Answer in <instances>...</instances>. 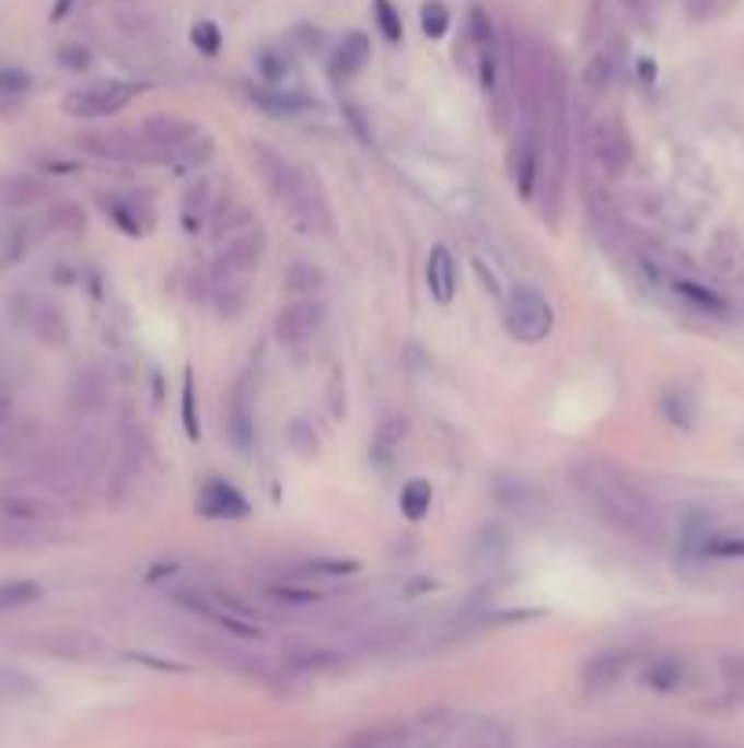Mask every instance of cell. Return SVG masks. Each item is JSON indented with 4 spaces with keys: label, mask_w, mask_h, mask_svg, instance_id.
<instances>
[{
    "label": "cell",
    "mask_w": 744,
    "mask_h": 748,
    "mask_svg": "<svg viewBox=\"0 0 744 748\" xmlns=\"http://www.w3.org/2000/svg\"><path fill=\"white\" fill-rule=\"evenodd\" d=\"M267 595L274 603L289 606V610H300V606H314L325 599V592L311 588L306 581H284V584H267Z\"/></svg>",
    "instance_id": "obj_29"
},
{
    "label": "cell",
    "mask_w": 744,
    "mask_h": 748,
    "mask_svg": "<svg viewBox=\"0 0 744 748\" xmlns=\"http://www.w3.org/2000/svg\"><path fill=\"white\" fill-rule=\"evenodd\" d=\"M402 435H405L402 420H383L380 435L372 439V457L380 460V468H387V464L394 460V453H398V446H402Z\"/></svg>",
    "instance_id": "obj_32"
},
{
    "label": "cell",
    "mask_w": 744,
    "mask_h": 748,
    "mask_svg": "<svg viewBox=\"0 0 744 748\" xmlns=\"http://www.w3.org/2000/svg\"><path fill=\"white\" fill-rule=\"evenodd\" d=\"M322 325H325L322 300H289L278 311V318H274V336H278V343L284 351L303 354L306 347L317 340Z\"/></svg>",
    "instance_id": "obj_10"
},
{
    "label": "cell",
    "mask_w": 744,
    "mask_h": 748,
    "mask_svg": "<svg viewBox=\"0 0 744 748\" xmlns=\"http://www.w3.org/2000/svg\"><path fill=\"white\" fill-rule=\"evenodd\" d=\"M263 253H267V234H263L259 223H248L237 234H230L212 264V289H245V281L256 274Z\"/></svg>",
    "instance_id": "obj_7"
},
{
    "label": "cell",
    "mask_w": 744,
    "mask_h": 748,
    "mask_svg": "<svg viewBox=\"0 0 744 748\" xmlns=\"http://www.w3.org/2000/svg\"><path fill=\"white\" fill-rule=\"evenodd\" d=\"M183 431H186V439L197 442L201 439V413H197V387H194V369L186 365L183 369Z\"/></svg>",
    "instance_id": "obj_31"
},
{
    "label": "cell",
    "mask_w": 744,
    "mask_h": 748,
    "mask_svg": "<svg viewBox=\"0 0 744 748\" xmlns=\"http://www.w3.org/2000/svg\"><path fill=\"white\" fill-rule=\"evenodd\" d=\"M142 92V84L136 81H92L81 89L66 92L62 114L77 117V121H98V117H114Z\"/></svg>",
    "instance_id": "obj_9"
},
{
    "label": "cell",
    "mask_w": 744,
    "mask_h": 748,
    "mask_svg": "<svg viewBox=\"0 0 744 748\" xmlns=\"http://www.w3.org/2000/svg\"><path fill=\"white\" fill-rule=\"evenodd\" d=\"M420 26L431 40H442L449 34V8L442 4V0H427V4L420 8Z\"/></svg>",
    "instance_id": "obj_35"
},
{
    "label": "cell",
    "mask_w": 744,
    "mask_h": 748,
    "mask_svg": "<svg viewBox=\"0 0 744 748\" xmlns=\"http://www.w3.org/2000/svg\"><path fill=\"white\" fill-rule=\"evenodd\" d=\"M431 504H434V490L427 479H409L402 486L398 507H402L405 523H423V518L431 515Z\"/></svg>",
    "instance_id": "obj_26"
},
{
    "label": "cell",
    "mask_w": 744,
    "mask_h": 748,
    "mask_svg": "<svg viewBox=\"0 0 744 748\" xmlns=\"http://www.w3.org/2000/svg\"><path fill=\"white\" fill-rule=\"evenodd\" d=\"M569 482L580 493V501L588 504V512L613 534L628 537L642 548H661L667 540L653 501L613 460H580L569 468Z\"/></svg>",
    "instance_id": "obj_1"
},
{
    "label": "cell",
    "mask_w": 744,
    "mask_h": 748,
    "mask_svg": "<svg viewBox=\"0 0 744 748\" xmlns=\"http://www.w3.org/2000/svg\"><path fill=\"white\" fill-rule=\"evenodd\" d=\"M216 190H212V179H197L190 190L183 194V209H179V215H183V226H186V234H197L201 231V226L212 220V212H216Z\"/></svg>",
    "instance_id": "obj_22"
},
{
    "label": "cell",
    "mask_w": 744,
    "mask_h": 748,
    "mask_svg": "<svg viewBox=\"0 0 744 748\" xmlns=\"http://www.w3.org/2000/svg\"><path fill=\"white\" fill-rule=\"evenodd\" d=\"M256 67H259V78L267 84H274V89H278V84L292 73V62L281 48H259Z\"/></svg>",
    "instance_id": "obj_33"
},
{
    "label": "cell",
    "mask_w": 744,
    "mask_h": 748,
    "mask_svg": "<svg viewBox=\"0 0 744 748\" xmlns=\"http://www.w3.org/2000/svg\"><path fill=\"white\" fill-rule=\"evenodd\" d=\"M197 515L208 518V523H241V518L252 515V507L234 482L212 475V479H205L201 490H197Z\"/></svg>",
    "instance_id": "obj_13"
},
{
    "label": "cell",
    "mask_w": 744,
    "mask_h": 748,
    "mask_svg": "<svg viewBox=\"0 0 744 748\" xmlns=\"http://www.w3.org/2000/svg\"><path fill=\"white\" fill-rule=\"evenodd\" d=\"M289 668L292 671H303V676H311V671H328V668H339L344 665V657L336 654V650H325V646H300L292 650L289 657Z\"/></svg>",
    "instance_id": "obj_28"
},
{
    "label": "cell",
    "mask_w": 744,
    "mask_h": 748,
    "mask_svg": "<svg viewBox=\"0 0 744 748\" xmlns=\"http://www.w3.org/2000/svg\"><path fill=\"white\" fill-rule=\"evenodd\" d=\"M672 292L686 303L689 311L705 314V318H726V314H730V300L722 296L719 289H711V285H705V281H697V278H686V274L672 278Z\"/></svg>",
    "instance_id": "obj_17"
},
{
    "label": "cell",
    "mask_w": 744,
    "mask_h": 748,
    "mask_svg": "<svg viewBox=\"0 0 744 748\" xmlns=\"http://www.w3.org/2000/svg\"><path fill=\"white\" fill-rule=\"evenodd\" d=\"M423 278H427V292H431L434 303H449L456 300V285H460V270H456V256L449 245H431V253H427V264H423Z\"/></svg>",
    "instance_id": "obj_15"
},
{
    "label": "cell",
    "mask_w": 744,
    "mask_h": 748,
    "mask_svg": "<svg viewBox=\"0 0 744 748\" xmlns=\"http://www.w3.org/2000/svg\"><path fill=\"white\" fill-rule=\"evenodd\" d=\"M245 95H248L252 106H259V110L270 114V117H300V114H306L314 106L306 95L281 92V89H274V84H263V89H245Z\"/></svg>",
    "instance_id": "obj_20"
},
{
    "label": "cell",
    "mask_w": 744,
    "mask_h": 748,
    "mask_svg": "<svg viewBox=\"0 0 744 748\" xmlns=\"http://www.w3.org/2000/svg\"><path fill=\"white\" fill-rule=\"evenodd\" d=\"M642 682L656 693H675L686 682V665L678 657H661L642 671Z\"/></svg>",
    "instance_id": "obj_27"
},
{
    "label": "cell",
    "mask_w": 744,
    "mask_h": 748,
    "mask_svg": "<svg viewBox=\"0 0 744 748\" xmlns=\"http://www.w3.org/2000/svg\"><path fill=\"white\" fill-rule=\"evenodd\" d=\"M620 78V48H602L591 56L584 67V78H580V89H584V100H606V92L617 84Z\"/></svg>",
    "instance_id": "obj_18"
},
{
    "label": "cell",
    "mask_w": 744,
    "mask_h": 748,
    "mask_svg": "<svg viewBox=\"0 0 744 748\" xmlns=\"http://www.w3.org/2000/svg\"><path fill=\"white\" fill-rule=\"evenodd\" d=\"M44 595V588L37 581H0V613H11V610H26L30 603H37Z\"/></svg>",
    "instance_id": "obj_30"
},
{
    "label": "cell",
    "mask_w": 744,
    "mask_h": 748,
    "mask_svg": "<svg viewBox=\"0 0 744 748\" xmlns=\"http://www.w3.org/2000/svg\"><path fill=\"white\" fill-rule=\"evenodd\" d=\"M475 274L481 278V285H486V292H492V296H500V281H497V274H492V270H486V264H481V259H475Z\"/></svg>",
    "instance_id": "obj_38"
},
{
    "label": "cell",
    "mask_w": 744,
    "mask_h": 748,
    "mask_svg": "<svg viewBox=\"0 0 744 748\" xmlns=\"http://www.w3.org/2000/svg\"><path fill=\"white\" fill-rule=\"evenodd\" d=\"M409 745H412V726H405V723L361 726V731L336 741V748H409Z\"/></svg>",
    "instance_id": "obj_19"
},
{
    "label": "cell",
    "mask_w": 744,
    "mask_h": 748,
    "mask_svg": "<svg viewBox=\"0 0 744 748\" xmlns=\"http://www.w3.org/2000/svg\"><path fill=\"white\" fill-rule=\"evenodd\" d=\"M223 431L237 453H252L256 446V395H252L248 376H237L223 398Z\"/></svg>",
    "instance_id": "obj_12"
},
{
    "label": "cell",
    "mask_w": 744,
    "mask_h": 748,
    "mask_svg": "<svg viewBox=\"0 0 744 748\" xmlns=\"http://www.w3.org/2000/svg\"><path fill=\"white\" fill-rule=\"evenodd\" d=\"M139 136L147 139L150 154L158 165H175V168H190L205 165L212 157V136L201 125L186 121L175 114H150L142 121Z\"/></svg>",
    "instance_id": "obj_4"
},
{
    "label": "cell",
    "mask_w": 744,
    "mask_h": 748,
    "mask_svg": "<svg viewBox=\"0 0 744 748\" xmlns=\"http://www.w3.org/2000/svg\"><path fill=\"white\" fill-rule=\"evenodd\" d=\"M409 748H412V745H409Z\"/></svg>",
    "instance_id": "obj_39"
},
{
    "label": "cell",
    "mask_w": 744,
    "mask_h": 748,
    "mask_svg": "<svg viewBox=\"0 0 744 748\" xmlns=\"http://www.w3.org/2000/svg\"><path fill=\"white\" fill-rule=\"evenodd\" d=\"M580 143H584L588 161L595 165L602 179H613L631 165V136L617 114H595L584 117L580 128Z\"/></svg>",
    "instance_id": "obj_5"
},
{
    "label": "cell",
    "mask_w": 744,
    "mask_h": 748,
    "mask_svg": "<svg viewBox=\"0 0 744 748\" xmlns=\"http://www.w3.org/2000/svg\"><path fill=\"white\" fill-rule=\"evenodd\" d=\"M503 325L519 343L536 347L544 343L555 329V307L547 303V296L533 285H511V292L503 296Z\"/></svg>",
    "instance_id": "obj_8"
},
{
    "label": "cell",
    "mask_w": 744,
    "mask_h": 748,
    "mask_svg": "<svg viewBox=\"0 0 744 748\" xmlns=\"http://www.w3.org/2000/svg\"><path fill=\"white\" fill-rule=\"evenodd\" d=\"M372 19H376V26L387 45H402V12L391 4V0H372Z\"/></svg>",
    "instance_id": "obj_34"
},
{
    "label": "cell",
    "mask_w": 744,
    "mask_h": 748,
    "mask_svg": "<svg viewBox=\"0 0 744 748\" xmlns=\"http://www.w3.org/2000/svg\"><path fill=\"white\" fill-rule=\"evenodd\" d=\"M284 435H289V446L300 453L303 460H311L314 453H317V431H314V424L311 420H292L289 424V431H284Z\"/></svg>",
    "instance_id": "obj_37"
},
{
    "label": "cell",
    "mask_w": 744,
    "mask_h": 748,
    "mask_svg": "<svg viewBox=\"0 0 744 748\" xmlns=\"http://www.w3.org/2000/svg\"><path fill=\"white\" fill-rule=\"evenodd\" d=\"M544 157H547V125L533 121V117H519L508 147V176L522 201H533L536 187H540Z\"/></svg>",
    "instance_id": "obj_6"
},
{
    "label": "cell",
    "mask_w": 744,
    "mask_h": 748,
    "mask_svg": "<svg viewBox=\"0 0 744 748\" xmlns=\"http://www.w3.org/2000/svg\"><path fill=\"white\" fill-rule=\"evenodd\" d=\"M190 45L201 51V56H219V48H223V34H219V26L212 19H201V23L190 26Z\"/></svg>",
    "instance_id": "obj_36"
},
{
    "label": "cell",
    "mask_w": 744,
    "mask_h": 748,
    "mask_svg": "<svg viewBox=\"0 0 744 748\" xmlns=\"http://www.w3.org/2000/svg\"><path fill=\"white\" fill-rule=\"evenodd\" d=\"M295 581H344V577H358L361 566L354 559H333V556H314L303 559L292 566Z\"/></svg>",
    "instance_id": "obj_24"
},
{
    "label": "cell",
    "mask_w": 744,
    "mask_h": 748,
    "mask_svg": "<svg viewBox=\"0 0 744 748\" xmlns=\"http://www.w3.org/2000/svg\"><path fill=\"white\" fill-rule=\"evenodd\" d=\"M711 267L719 270L722 278H744V248L730 231H719L716 242H711Z\"/></svg>",
    "instance_id": "obj_25"
},
{
    "label": "cell",
    "mask_w": 744,
    "mask_h": 748,
    "mask_svg": "<svg viewBox=\"0 0 744 748\" xmlns=\"http://www.w3.org/2000/svg\"><path fill=\"white\" fill-rule=\"evenodd\" d=\"M281 285L292 300H317L325 289V270L317 264H311V259H292L289 270H284Z\"/></svg>",
    "instance_id": "obj_23"
},
{
    "label": "cell",
    "mask_w": 744,
    "mask_h": 748,
    "mask_svg": "<svg viewBox=\"0 0 744 748\" xmlns=\"http://www.w3.org/2000/svg\"><path fill=\"white\" fill-rule=\"evenodd\" d=\"M369 56H372L369 37H365V34H347V37L336 45L333 59H328V70H333V78H336V81H350V78H358V73L365 70Z\"/></svg>",
    "instance_id": "obj_21"
},
{
    "label": "cell",
    "mask_w": 744,
    "mask_h": 748,
    "mask_svg": "<svg viewBox=\"0 0 744 748\" xmlns=\"http://www.w3.org/2000/svg\"><path fill=\"white\" fill-rule=\"evenodd\" d=\"M98 204H103V212L117 223V231L128 237H142L153 226V209L150 204L139 209L136 194H98Z\"/></svg>",
    "instance_id": "obj_16"
},
{
    "label": "cell",
    "mask_w": 744,
    "mask_h": 748,
    "mask_svg": "<svg viewBox=\"0 0 744 748\" xmlns=\"http://www.w3.org/2000/svg\"><path fill=\"white\" fill-rule=\"evenodd\" d=\"M252 161H256L263 183H267V190L278 198V204L284 212L292 215V223L300 226L303 234L311 231H333V212H328V198L322 190V183H317L311 172L292 165L289 157L278 154L274 147L267 143H252L248 147Z\"/></svg>",
    "instance_id": "obj_2"
},
{
    "label": "cell",
    "mask_w": 744,
    "mask_h": 748,
    "mask_svg": "<svg viewBox=\"0 0 744 748\" xmlns=\"http://www.w3.org/2000/svg\"><path fill=\"white\" fill-rule=\"evenodd\" d=\"M168 599L179 606L183 613L201 617L205 624L219 628L230 639H263V628L256 621V613L245 603L234 599L230 592H219L212 584L201 581H179L168 588Z\"/></svg>",
    "instance_id": "obj_3"
},
{
    "label": "cell",
    "mask_w": 744,
    "mask_h": 748,
    "mask_svg": "<svg viewBox=\"0 0 744 748\" xmlns=\"http://www.w3.org/2000/svg\"><path fill=\"white\" fill-rule=\"evenodd\" d=\"M631 650H602V654H595L588 661L584 668H580V690L588 693V698H606V693L617 690V682L628 676L631 668Z\"/></svg>",
    "instance_id": "obj_14"
},
{
    "label": "cell",
    "mask_w": 744,
    "mask_h": 748,
    "mask_svg": "<svg viewBox=\"0 0 744 748\" xmlns=\"http://www.w3.org/2000/svg\"><path fill=\"white\" fill-rule=\"evenodd\" d=\"M467 40L470 51H475V73L478 84L486 92H497V78H500V62H503V45L497 37V26L486 8H470V26H467Z\"/></svg>",
    "instance_id": "obj_11"
}]
</instances>
